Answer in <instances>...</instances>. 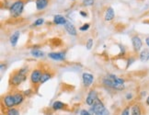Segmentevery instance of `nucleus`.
<instances>
[{"mask_svg":"<svg viewBox=\"0 0 149 115\" xmlns=\"http://www.w3.org/2000/svg\"><path fill=\"white\" fill-rule=\"evenodd\" d=\"M66 107V104L64 102H62L60 100H55L53 105H52V109H53L54 111H61V110H64V109H65Z\"/></svg>","mask_w":149,"mask_h":115,"instance_id":"nucleus-18","label":"nucleus"},{"mask_svg":"<svg viewBox=\"0 0 149 115\" xmlns=\"http://www.w3.org/2000/svg\"><path fill=\"white\" fill-rule=\"evenodd\" d=\"M68 20L62 15H55L54 17V23L56 25H65Z\"/></svg>","mask_w":149,"mask_h":115,"instance_id":"nucleus-15","label":"nucleus"},{"mask_svg":"<svg viewBox=\"0 0 149 115\" xmlns=\"http://www.w3.org/2000/svg\"><path fill=\"white\" fill-rule=\"evenodd\" d=\"M24 1H31V0H24Z\"/></svg>","mask_w":149,"mask_h":115,"instance_id":"nucleus-39","label":"nucleus"},{"mask_svg":"<svg viewBox=\"0 0 149 115\" xmlns=\"http://www.w3.org/2000/svg\"><path fill=\"white\" fill-rule=\"evenodd\" d=\"M107 77H108V78H110V79H111L112 81L116 82V83H118V84L124 85V83H125V79H124V78H122V77H117V76H115V75H113V74H109V75H107Z\"/></svg>","mask_w":149,"mask_h":115,"instance_id":"nucleus-20","label":"nucleus"},{"mask_svg":"<svg viewBox=\"0 0 149 115\" xmlns=\"http://www.w3.org/2000/svg\"><path fill=\"white\" fill-rule=\"evenodd\" d=\"M43 22H44V20H43V19H42V18L37 19L35 21H34V23H33V26H34V27L41 26V25H42V24H43Z\"/></svg>","mask_w":149,"mask_h":115,"instance_id":"nucleus-25","label":"nucleus"},{"mask_svg":"<svg viewBox=\"0 0 149 115\" xmlns=\"http://www.w3.org/2000/svg\"><path fill=\"white\" fill-rule=\"evenodd\" d=\"M1 115H7V114H4V113H1Z\"/></svg>","mask_w":149,"mask_h":115,"instance_id":"nucleus-40","label":"nucleus"},{"mask_svg":"<svg viewBox=\"0 0 149 115\" xmlns=\"http://www.w3.org/2000/svg\"><path fill=\"white\" fill-rule=\"evenodd\" d=\"M53 77V75H52L50 72H44L42 73V78H41V84H44L45 82H47L48 80H50Z\"/></svg>","mask_w":149,"mask_h":115,"instance_id":"nucleus-22","label":"nucleus"},{"mask_svg":"<svg viewBox=\"0 0 149 115\" xmlns=\"http://www.w3.org/2000/svg\"><path fill=\"white\" fill-rule=\"evenodd\" d=\"M97 115H110V112H109V110H107V109H106L104 112H102L101 113H99Z\"/></svg>","mask_w":149,"mask_h":115,"instance_id":"nucleus-33","label":"nucleus"},{"mask_svg":"<svg viewBox=\"0 0 149 115\" xmlns=\"http://www.w3.org/2000/svg\"><path fill=\"white\" fill-rule=\"evenodd\" d=\"M2 104L7 109L14 108V106H16V104H15V99H14L13 94L5 95L2 98Z\"/></svg>","mask_w":149,"mask_h":115,"instance_id":"nucleus-7","label":"nucleus"},{"mask_svg":"<svg viewBox=\"0 0 149 115\" xmlns=\"http://www.w3.org/2000/svg\"><path fill=\"white\" fill-rule=\"evenodd\" d=\"M82 82L85 88H89L94 82V76L92 74H89V73H83Z\"/></svg>","mask_w":149,"mask_h":115,"instance_id":"nucleus-9","label":"nucleus"},{"mask_svg":"<svg viewBox=\"0 0 149 115\" xmlns=\"http://www.w3.org/2000/svg\"><path fill=\"white\" fill-rule=\"evenodd\" d=\"M42 69H34V70L31 73V77H30V79H31V82L33 84V85H38L39 83H41V78H42Z\"/></svg>","mask_w":149,"mask_h":115,"instance_id":"nucleus-6","label":"nucleus"},{"mask_svg":"<svg viewBox=\"0 0 149 115\" xmlns=\"http://www.w3.org/2000/svg\"><path fill=\"white\" fill-rule=\"evenodd\" d=\"M65 30L67 31V33L71 36H77V31L76 27L74 26L73 23H71L69 20L66 22V24L65 25Z\"/></svg>","mask_w":149,"mask_h":115,"instance_id":"nucleus-11","label":"nucleus"},{"mask_svg":"<svg viewBox=\"0 0 149 115\" xmlns=\"http://www.w3.org/2000/svg\"><path fill=\"white\" fill-rule=\"evenodd\" d=\"M89 28H90V24H89V23H85V24H83L81 27L79 28V31H88Z\"/></svg>","mask_w":149,"mask_h":115,"instance_id":"nucleus-26","label":"nucleus"},{"mask_svg":"<svg viewBox=\"0 0 149 115\" xmlns=\"http://www.w3.org/2000/svg\"><path fill=\"white\" fill-rule=\"evenodd\" d=\"M125 99L127 100H132L134 99V94L131 93V92H128V93H126L125 95Z\"/></svg>","mask_w":149,"mask_h":115,"instance_id":"nucleus-31","label":"nucleus"},{"mask_svg":"<svg viewBox=\"0 0 149 115\" xmlns=\"http://www.w3.org/2000/svg\"><path fill=\"white\" fill-rule=\"evenodd\" d=\"M145 42H146V44L147 45V47H149V36L146 38V40H145Z\"/></svg>","mask_w":149,"mask_h":115,"instance_id":"nucleus-36","label":"nucleus"},{"mask_svg":"<svg viewBox=\"0 0 149 115\" xmlns=\"http://www.w3.org/2000/svg\"><path fill=\"white\" fill-rule=\"evenodd\" d=\"M102 83H103V85H104V86H106V87L110 88L111 89H114V90L123 91L125 89V86L124 85L118 84V83L112 81L111 79L108 78V77H104V78H103L102 79Z\"/></svg>","mask_w":149,"mask_h":115,"instance_id":"nucleus-3","label":"nucleus"},{"mask_svg":"<svg viewBox=\"0 0 149 115\" xmlns=\"http://www.w3.org/2000/svg\"><path fill=\"white\" fill-rule=\"evenodd\" d=\"M79 115H93V114L90 112V111H88V110H85V109H83V110L80 111Z\"/></svg>","mask_w":149,"mask_h":115,"instance_id":"nucleus-28","label":"nucleus"},{"mask_svg":"<svg viewBox=\"0 0 149 115\" xmlns=\"http://www.w3.org/2000/svg\"><path fill=\"white\" fill-rule=\"evenodd\" d=\"M106 110L104 103L102 102V100L100 99H98L94 103L92 106H90L89 111L93 115H97L99 113H101L102 112H104Z\"/></svg>","mask_w":149,"mask_h":115,"instance_id":"nucleus-4","label":"nucleus"},{"mask_svg":"<svg viewBox=\"0 0 149 115\" xmlns=\"http://www.w3.org/2000/svg\"><path fill=\"white\" fill-rule=\"evenodd\" d=\"M130 106H127V107H125L123 112H121V115H130Z\"/></svg>","mask_w":149,"mask_h":115,"instance_id":"nucleus-27","label":"nucleus"},{"mask_svg":"<svg viewBox=\"0 0 149 115\" xmlns=\"http://www.w3.org/2000/svg\"><path fill=\"white\" fill-rule=\"evenodd\" d=\"M22 93H23V95H24L25 97H29V96H30V95L32 93V90H31V89H29L24 90L23 92H22Z\"/></svg>","mask_w":149,"mask_h":115,"instance_id":"nucleus-32","label":"nucleus"},{"mask_svg":"<svg viewBox=\"0 0 149 115\" xmlns=\"http://www.w3.org/2000/svg\"><path fill=\"white\" fill-rule=\"evenodd\" d=\"M7 115H20L19 113V111L18 109L16 108H10V109H8L7 112H6Z\"/></svg>","mask_w":149,"mask_h":115,"instance_id":"nucleus-23","label":"nucleus"},{"mask_svg":"<svg viewBox=\"0 0 149 115\" xmlns=\"http://www.w3.org/2000/svg\"><path fill=\"white\" fill-rule=\"evenodd\" d=\"M139 59L143 63H146L149 60V49H144L140 52Z\"/></svg>","mask_w":149,"mask_h":115,"instance_id":"nucleus-19","label":"nucleus"},{"mask_svg":"<svg viewBox=\"0 0 149 115\" xmlns=\"http://www.w3.org/2000/svg\"><path fill=\"white\" fill-rule=\"evenodd\" d=\"M4 68L6 69V66H4V64H1V72H4Z\"/></svg>","mask_w":149,"mask_h":115,"instance_id":"nucleus-38","label":"nucleus"},{"mask_svg":"<svg viewBox=\"0 0 149 115\" xmlns=\"http://www.w3.org/2000/svg\"><path fill=\"white\" fill-rule=\"evenodd\" d=\"M19 37H20V31H16L15 32H13L12 35L10 36L9 42H10V44H11L12 47H15V46L17 45Z\"/></svg>","mask_w":149,"mask_h":115,"instance_id":"nucleus-14","label":"nucleus"},{"mask_svg":"<svg viewBox=\"0 0 149 115\" xmlns=\"http://www.w3.org/2000/svg\"><path fill=\"white\" fill-rule=\"evenodd\" d=\"M143 111L139 103H134L131 106V115H142Z\"/></svg>","mask_w":149,"mask_h":115,"instance_id":"nucleus-13","label":"nucleus"},{"mask_svg":"<svg viewBox=\"0 0 149 115\" xmlns=\"http://www.w3.org/2000/svg\"><path fill=\"white\" fill-rule=\"evenodd\" d=\"M134 61H135V58L134 56H131L130 58H128V60H127V67H129L132 64H134Z\"/></svg>","mask_w":149,"mask_h":115,"instance_id":"nucleus-30","label":"nucleus"},{"mask_svg":"<svg viewBox=\"0 0 149 115\" xmlns=\"http://www.w3.org/2000/svg\"><path fill=\"white\" fill-rule=\"evenodd\" d=\"M24 5H25L24 0H16V1H14L9 7L10 15L13 18H19L22 14V12H23Z\"/></svg>","mask_w":149,"mask_h":115,"instance_id":"nucleus-1","label":"nucleus"},{"mask_svg":"<svg viewBox=\"0 0 149 115\" xmlns=\"http://www.w3.org/2000/svg\"><path fill=\"white\" fill-rule=\"evenodd\" d=\"M114 17H115V12H114V9L111 7H109L106 11H105V15H104V20L105 21H111Z\"/></svg>","mask_w":149,"mask_h":115,"instance_id":"nucleus-12","label":"nucleus"},{"mask_svg":"<svg viewBox=\"0 0 149 115\" xmlns=\"http://www.w3.org/2000/svg\"><path fill=\"white\" fill-rule=\"evenodd\" d=\"M146 104L147 106H149V94H148V96L146 97Z\"/></svg>","mask_w":149,"mask_h":115,"instance_id":"nucleus-37","label":"nucleus"},{"mask_svg":"<svg viewBox=\"0 0 149 115\" xmlns=\"http://www.w3.org/2000/svg\"><path fill=\"white\" fill-rule=\"evenodd\" d=\"M99 99V93L95 89H90L88 93V96L86 97V104L88 106H92L93 103Z\"/></svg>","mask_w":149,"mask_h":115,"instance_id":"nucleus-5","label":"nucleus"},{"mask_svg":"<svg viewBox=\"0 0 149 115\" xmlns=\"http://www.w3.org/2000/svg\"><path fill=\"white\" fill-rule=\"evenodd\" d=\"M27 78L26 75L21 74L19 71L15 72L13 75H11L10 77V84L14 86V87H18L20 84L23 83Z\"/></svg>","mask_w":149,"mask_h":115,"instance_id":"nucleus-2","label":"nucleus"},{"mask_svg":"<svg viewBox=\"0 0 149 115\" xmlns=\"http://www.w3.org/2000/svg\"><path fill=\"white\" fill-rule=\"evenodd\" d=\"M49 0H36V8L37 10H43L49 6Z\"/></svg>","mask_w":149,"mask_h":115,"instance_id":"nucleus-17","label":"nucleus"},{"mask_svg":"<svg viewBox=\"0 0 149 115\" xmlns=\"http://www.w3.org/2000/svg\"><path fill=\"white\" fill-rule=\"evenodd\" d=\"M84 6H93L94 5V0H84L83 1Z\"/></svg>","mask_w":149,"mask_h":115,"instance_id":"nucleus-29","label":"nucleus"},{"mask_svg":"<svg viewBox=\"0 0 149 115\" xmlns=\"http://www.w3.org/2000/svg\"><path fill=\"white\" fill-rule=\"evenodd\" d=\"M132 45L134 53H139L143 47V41L138 35H134L132 37Z\"/></svg>","mask_w":149,"mask_h":115,"instance_id":"nucleus-8","label":"nucleus"},{"mask_svg":"<svg viewBox=\"0 0 149 115\" xmlns=\"http://www.w3.org/2000/svg\"><path fill=\"white\" fill-rule=\"evenodd\" d=\"M14 99H15V104L16 106H19L21 105L24 101V95L23 93H20V92H16V93L13 94Z\"/></svg>","mask_w":149,"mask_h":115,"instance_id":"nucleus-16","label":"nucleus"},{"mask_svg":"<svg viewBox=\"0 0 149 115\" xmlns=\"http://www.w3.org/2000/svg\"><path fill=\"white\" fill-rule=\"evenodd\" d=\"M48 57L54 61H64L65 59V54L64 52H52L48 54Z\"/></svg>","mask_w":149,"mask_h":115,"instance_id":"nucleus-10","label":"nucleus"},{"mask_svg":"<svg viewBox=\"0 0 149 115\" xmlns=\"http://www.w3.org/2000/svg\"><path fill=\"white\" fill-rule=\"evenodd\" d=\"M79 14H80V15H81L82 17H84V18H86V17H87V16H88V14H87V13H86V12H85V11H80V12H79Z\"/></svg>","mask_w":149,"mask_h":115,"instance_id":"nucleus-35","label":"nucleus"},{"mask_svg":"<svg viewBox=\"0 0 149 115\" xmlns=\"http://www.w3.org/2000/svg\"><path fill=\"white\" fill-rule=\"evenodd\" d=\"M31 54L33 57H35V58H42V57L44 56L43 52L41 51V50H39V49H32L31 51Z\"/></svg>","mask_w":149,"mask_h":115,"instance_id":"nucleus-21","label":"nucleus"},{"mask_svg":"<svg viewBox=\"0 0 149 115\" xmlns=\"http://www.w3.org/2000/svg\"><path fill=\"white\" fill-rule=\"evenodd\" d=\"M93 44H94V41H93V39H88L87 43H86V48H87L88 50H91L93 47Z\"/></svg>","mask_w":149,"mask_h":115,"instance_id":"nucleus-24","label":"nucleus"},{"mask_svg":"<svg viewBox=\"0 0 149 115\" xmlns=\"http://www.w3.org/2000/svg\"><path fill=\"white\" fill-rule=\"evenodd\" d=\"M146 95H147V92H146V90H144V91H141V93H140V96H141L142 98L146 97Z\"/></svg>","mask_w":149,"mask_h":115,"instance_id":"nucleus-34","label":"nucleus"}]
</instances>
